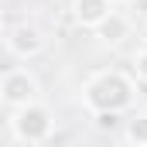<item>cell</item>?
<instances>
[{
    "label": "cell",
    "mask_w": 147,
    "mask_h": 147,
    "mask_svg": "<svg viewBox=\"0 0 147 147\" xmlns=\"http://www.w3.org/2000/svg\"><path fill=\"white\" fill-rule=\"evenodd\" d=\"M34 92H38V82L28 72H10L0 82V96H3L7 103H14V106H28V103L34 99Z\"/></svg>",
    "instance_id": "3957f363"
},
{
    "label": "cell",
    "mask_w": 147,
    "mask_h": 147,
    "mask_svg": "<svg viewBox=\"0 0 147 147\" xmlns=\"http://www.w3.org/2000/svg\"><path fill=\"white\" fill-rule=\"evenodd\" d=\"M134 3H137V10H140V14H147V0H134Z\"/></svg>",
    "instance_id": "30bf717a"
},
{
    "label": "cell",
    "mask_w": 147,
    "mask_h": 147,
    "mask_svg": "<svg viewBox=\"0 0 147 147\" xmlns=\"http://www.w3.org/2000/svg\"><path fill=\"white\" fill-rule=\"evenodd\" d=\"M130 31V24H127V17H120V14H110V17H103L99 24H96V34L103 38V41H123Z\"/></svg>",
    "instance_id": "8992f818"
},
{
    "label": "cell",
    "mask_w": 147,
    "mask_h": 147,
    "mask_svg": "<svg viewBox=\"0 0 147 147\" xmlns=\"http://www.w3.org/2000/svg\"><path fill=\"white\" fill-rule=\"evenodd\" d=\"M10 127H14V137H17V140L34 144V140H45V137H48V130H51V116H48L45 106L28 103V106H17Z\"/></svg>",
    "instance_id": "7a4b0ae2"
},
{
    "label": "cell",
    "mask_w": 147,
    "mask_h": 147,
    "mask_svg": "<svg viewBox=\"0 0 147 147\" xmlns=\"http://www.w3.org/2000/svg\"><path fill=\"white\" fill-rule=\"evenodd\" d=\"M130 99H134V86L120 72H99L86 86V103L96 113H120L123 106H130Z\"/></svg>",
    "instance_id": "6da1fadb"
},
{
    "label": "cell",
    "mask_w": 147,
    "mask_h": 147,
    "mask_svg": "<svg viewBox=\"0 0 147 147\" xmlns=\"http://www.w3.org/2000/svg\"><path fill=\"white\" fill-rule=\"evenodd\" d=\"M96 127L113 130V127H116V113H96Z\"/></svg>",
    "instance_id": "9c48e42d"
},
{
    "label": "cell",
    "mask_w": 147,
    "mask_h": 147,
    "mask_svg": "<svg viewBox=\"0 0 147 147\" xmlns=\"http://www.w3.org/2000/svg\"><path fill=\"white\" fill-rule=\"evenodd\" d=\"M7 45H10V51H14V55L31 58V55H38V51L45 48V38H41V31H38V28H31V24H21V28H14V31H10Z\"/></svg>",
    "instance_id": "277c9868"
},
{
    "label": "cell",
    "mask_w": 147,
    "mask_h": 147,
    "mask_svg": "<svg viewBox=\"0 0 147 147\" xmlns=\"http://www.w3.org/2000/svg\"><path fill=\"white\" fill-rule=\"evenodd\" d=\"M72 14H75V21L82 28H96L103 17H110L113 10H110V0H75Z\"/></svg>",
    "instance_id": "5b68a950"
},
{
    "label": "cell",
    "mask_w": 147,
    "mask_h": 147,
    "mask_svg": "<svg viewBox=\"0 0 147 147\" xmlns=\"http://www.w3.org/2000/svg\"><path fill=\"white\" fill-rule=\"evenodd\" d=\"M0 24H3V17H0Z\"/></svg>",
    "instance_id": "8fae6325"
},
{
    "label": "cell",
    "mask_w": 147,
    "mask_h": 147,
    "mask_svg": "<svg viewBox=\"0 0 147 147\" xmlns=\"http://www.w3.org/2000/svg\"><path fill=\"white\" fill-rule=\"evenodd\" d=\"M134 69H137V75L147 82V48H140V51H137V58H134Z\"/></svg>",
    "instance_id": "ba28073f"
},
{
    "label": "cell",
    "mask_w": 147,
    "mask_h": 147,
    "mask_svg": "<svg viewBox=\"0 0 147 147\" xmlns=\"http://www.w3.org/2000/svg\"><path fill=\"white\" fill-rule=\"evenodd\" d=\"M127 137H130L137 147H147V113L144 116H134V120L127 123Z\"/></svg>",
    "instance_id": "52a82bcc"
}]
</instances>
